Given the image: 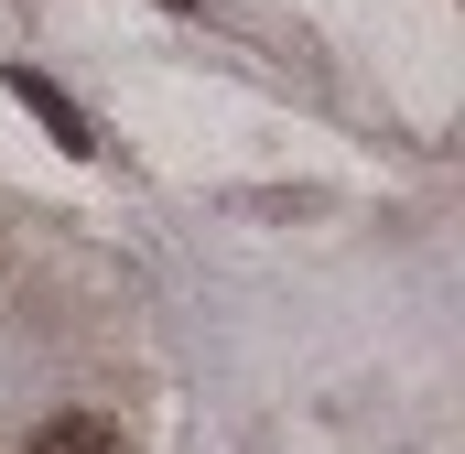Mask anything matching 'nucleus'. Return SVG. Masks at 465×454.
I'll return each instance as SVG.
<instances>
[{
    "label": "nucleus",
    "instance_id": "1",
    "mask_svg": "<svg viewBox=\"0 0 465 454\" xmlns=\"http://www.w3.org/2000/svg\"><path fill=\"white\" fill-rule=\"evenodd\" d=\"M11 98H22V109L44 119V130H54V141H65V152H98V119L76 109V98H65V87H54V76H33V65H11Z\"/></svg>",
    "mask_w": 465,
    "mask_h": 454
},
{
    "label": "nucleus",
    "instance_id": "2",
    "mask_svg": "<svg viewBox=\"0 0 465 454\" xmlns=\"http://www.w3.org/2000/svg\"><path fill=\"white\" fill-rule=\"evenodd\" d=\"M22 454H119V433H109V411H65V422H44Z\"/></svg>",
    "mask_w": 465,
    "mask_h": 454
}]
</instances>
